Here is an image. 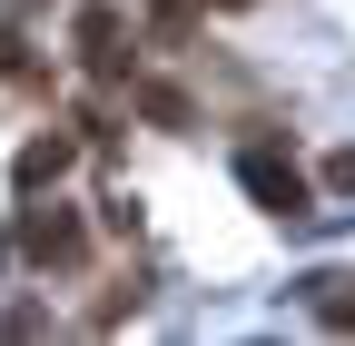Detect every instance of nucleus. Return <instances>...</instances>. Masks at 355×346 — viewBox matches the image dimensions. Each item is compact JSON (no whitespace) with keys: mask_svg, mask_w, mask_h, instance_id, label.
Returning a JSON list of instances; mask_svg holds the SVG:
<instances>
[{"mask_svg":"<svg viewBox=\"0 0 355 346\" xmlns=\"http://www.w3.org/2000/svg\"><path fill=\"white\" fill-rule=\"evenodd\" d=\"M237 188L266 208V218H306V168L286 149H237Z\"/></svg>","mask_w":355,"mask_h":346,"instance_id":"obj_1","label":"nucleus"},{"mask_svg":"<svg viewBox=\"0 0 355 346\" xmlns=\"http://www.w3.org/2000/svg\"><path fill=\"white\" fill-rule=\"evenodd\" d=\"M20 247H30V267H79L89 228L69 218V208H30V218H20Z\"/></svg>","mask_w":355,"mask_h":346,"instance_id":"obj_2","label":"nucleus"},{"mask_svg":"<svg viewBox=\"0 0 355 346\" xmlns=\"http://www.w3.org/2000/svg\"><path fill=\"white\" fill-rule=\"evenodd\" d=\"M306 307H316L326 327H355V277H316V287H306Z\"/></svg>","mask_w":355,"mask_h":346,"instance_id":"obj_3","label":"nucleus"},{"mask_svg":"<svg viewBox=\"0 0 355 346\" xmlns=\"http://www.w3.org/2000/svg\"><path fill=\"white\" fill-rule=\"evenodd\" d=\"M79 50H89V69H119V20L89 10V20H79Z\"/></svg>","mask_w":355,"mask_h":346,"instance_id":"obj_4","label":"nucleus"},{"mask_svg":"<svg viewBox=\"0 0 355 346\" xmlns=\"http://www.w3.org/2000/svg\"><path fill=\"white\" fill-rule=\"evenodd\" d=\"M60 158H69L60 139H50V149H20V188H40V179H50V168H60Z\"/></svg>","mask_w":355,"mask_h":346,"instance_id":"obj_5","label":"nucleus"},{"mask_svg":"<svg viewBox=\"0 0 355 346\" xmlns=\"http://www.w3.org/2000/svg\"><path fill=\"white\" fill-rule=\"evenodd\" d=\"M326 188H345V198H355V149H336V158H326Z\"/></svg>","mask_w":355,"mask_h":346,"instance_id":"obj_6","label":"nucleus"},{"mask_svg":"<svg viewBox=\"0 0 355 346\" xmlns=\"http://www.w3.org/2000/svg\"><path fill=\"white\" fill-rule=\"evenodd\" d=\"M207 10H247V0H207Z\"/></svg>","mask_w":355,"mask_h":346,"instance_id":"obj_7","label":"nucleus"}]
</instances>
